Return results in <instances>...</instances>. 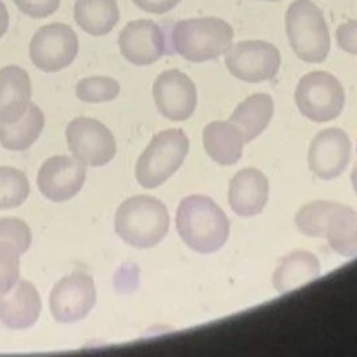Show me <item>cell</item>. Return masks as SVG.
I'll use <instances>...</instances> for the list:
<instances>
[{
    "label": "cell",
    "mask_w": 357,
    "mask_h": 357,
    "mask_svg": "<svg viewBox=\"0 0 357 357\" xmlns=\"http://www.w3.org/2000/svg\"><path fill=\"white\" fill-rule=\"evenodd\" d=\"M85 178V165L74 156L56 155L47 158L39 167L36 185L46 199L52 202H66L81 191Z\"/></svg>",
    "instance_id": "7c38bea8"
},
{
    "label": "cell",
    "mask_w": 357,
    "mask_h": 357,
    "mask_svg": "<svg viewBox=\"0 0 357 357\" xmlns=\"http://www.w3.org/2000/svg\"><path fill=\"white\" fill-rule=\"evenodd\" d=\"M78 49L75 31L67 24L52 22L33 33L29 42V59L38 70L57 73L75 60Z\"/></svg>",
    "instance_id": "9c48e42d"
},
{
    "label": "cell",
    "mask_w": 357,
    "mask_h": 357,
    "mask_svg": "<svg viewBox=\"0 0 357 357\" xmlns=\"http://www.w3.org/2000/svg\"><path fill=\"white\" fill-rule=\"evenodd\" d=\"M14 4L26 17L40 20L54 14L60 7V0H14Z\"/></svg>",
    "instance_id": "83f0119b"
},
{
    "label": "cell",
    "mask_w": 357,
    "mask_h": 357,
    "mask_svg": "<svg viewBox=\"0 0 357 357\" xmlns=\"http://www.w3.org/2000/svg\"><path fill=\"white\" fill-rule=\"evenodd\" d=\"M152 96L160 114L173 121L187 120L197 106L195 84L180 70L160 73L153 82Z\"/></svg>",
    "instance_id": "4fadbf2b"
},
{
    "label": "cell",
    "mask_w": 357,
    "mask_h": 357,
    "mask_svg": "<svg viewBox=\"0 0 357 357\" xmlns=\"http://www.w3.org/2000/svg\"><path fill=\"white\" fill-rule=\"evenodd\" d=\"M45 127V114L36 105H29L26 112L13 123H0V145L13 152L31 148Z\"/></svg>",
    "instance_id": "7402d4cb"
},
{
    "label": "cell",
    "mask_w": 357,
    "mask_h": 357,
    "mask_svg": "<svg viewBox=\"0 0 357 357\" xmlns=\"http://www.w3.org/2000/svg\"><path fill=\"white\" fill-rule=\"evenodd\" d=\"M273 100L268 93H254L234 109L230 121L240 130L244 142L255 139L271 123Z\"/></svg>",
    "instance_id": "44dd1931"
},
{
    "label": "cell",
    "mask_w": 357,
    "mask_h": 357,
    "mask_svg": "<svg viewBox=\"0 0 357 357\" xmlns=\"http://www.w3.org/2000/svg\"><path fill=\"white\" fill-rule=\"evenodd\" d=\"M351 183H353V188H354V191L357 194V163L354 165L353 172H351Z\"/></svg>",
    "instance_id": "1f68e13d"
},
{
    "label": "cell",
    "mask_w": 357,
    "mask_h": 357,
    "mask_svg": "<svg viewBox=\"0 0 357 357\" xmlns=\"http://www.w3.org/2000/svg\"><path fill=\"white\" fill-rule=\"evenodd\" d=\"M265 1H280V0H265Z\"/></svg>",
    "instance_id": "d6a6232c"
},
{
    "label": "cell",
    "mask_w": 357,
    "mask_h": 357,
    "mask_svg": "<svg viewBox=\"0 0 357 357\" xmlns=\"http://www.w3.org/2000/svg\"><path fill=\"white\" fill-rule=\"evenodd\" d=\"M120 93V84L106 75H92L79 79L75 85V96L84 103H106Z\"/></svg>",
    "instance_id": "d4e9b609"
},
{
    "label": "cell",
    "mask_w": 357,
    "mask_h": 357,
    "mask_svg": "<svg viewBox=\"0 0 357 357\" xmlns=\"http://www.w3.org/2000/svg\"><path fill=\"white\" fill-rule=\"evenodd\" d=\"M0 244H8L24 254L32 244L31 227L25 220L15 216L0 218Z\"/></svg>",
    "instance_id": "484cf974"
},
{
    "label": "cell",
    "mask_w": 357,
    "mask_h": 357,
    "mask_svg": "<svg viewBox=\"0 0 357 357\" xmlns=\"http://www.w3.org/2000/svg\"><path fill=\"white\" fill-rule=\"evenodd\" d=\"M10 25V15L6 4L0 0V38L7 32Z\"/></svg>",
    "instance_id": "4dcf8cb0"
},
{
    "label": "cell",
    "mask_w": 357,
    "mask_h": 357,
    "mask_svg": "<svg viewBox=\"0 0 357 357\" xmlns=\"http://www.w3.org/2000/svg\"><path fill=\"white\" fill-rule=\"evenodd\" d=\"M298 230L310 237L326 238L331 248L343 255H357V211L336 201H312L296 215Z\"/></svg>",
    "instance_id": "7a4b0ae2"
},
{
    "label": "cell",
    "mask_w": 357,
    "mask_h": 357,
    "mask_svg": "<svg viewBox=\"0 0 357 357\" xmlns=\"http://www.w3.org/2000/svg\"><path fill=\"white\" fill-rule=\"evenodd\" d=\"M120 10L116 0H75L74 21L92 36L107 35L119 22Z\"/></svg>",
    "instance_id": "603a6c76"
},
{
    "label": "cell",
    "mask_w": 357,
    "mask_h": 357,
    "mask_svg": "<svg viewBox=\"0 0 357 357\" xmlns=\"http://www.w3.org/2000/svg\"><path fill=\"white\" fill-rule=\"evenodd\" d=\"M321 273L318 258L310 251H294L278 265L272 283L279 293H289L312 280Z\"/></svg>",
    "instance_id": "ffe728a7"
},
{
    "label": "cell",
    "mask_w": 357,
    "mask_h": 357,
    "mask_svg": "<svg viewBox=\"0 0 357 357\" xmlns=\"http://www.w3.org/2000/svg\"><path fill=\"white\" fill-rule=\"evenodd\" d=\"M170 216L166 205L152 195H134L114 213L117 236L134 248H151L167 234Z\"/></svg>",
    "instance_id": "3957f363"
},
{
    "label": "cell",
    "mask_w": 357,
    "mask_h": 357,
    "mask_svg": "<svg viewBox=\"0 0 357 357\" xmlns=\"http://www.w3.org/2000/svg\"><path fill=\"white\" fill-rule=\"evenodd\" d=\"M66 141L71 156L86 167L107 165L116 155L113 132L93 117H75L66 128Z\"/></svg>",
    "instance_id": "ba28073f"
},
{
    "label": "cell",
    "mask_w": 357,
    "mask_h": 357,
    "mask_svg": "<svg viewBox=\"0 0 357 357\" xmlns=\"http://www.w3.org/2000/svg\"><path fill=\"white\" fill-rule=\"evenodd\" d=\"M42 311V300L36 287L20 279L11 290L0 294V322L8 329H26L36 324Z\"/></svg>",
    "instance_id": "2e32d148"
},
{
    "label": "cell",
    "mask_w": 357,
    "mask_h": 357,
    "mask_svg": "<svg viewBox=\"0 0 357 357\" xmlns=\"http://www.w3.org/2000/svg\"><path fill=\"white\" fill-rule=\"evenodd\" d=\"M176 227L181 240L191 250L211 254L225 245L230 223L223 209L206 195H188L181 199Z\"/></svg>",
    "instance_id": "6da1fadb"
},
{
    "label": "cell",
    "mask_w": 357,
    "mask_h": 357,
    "mask_svg": "<svg viewBox=\"0 0 357 357\" xmlns=\"http://www.w3.org/2000/svg\"><path fill=\"white\" fill-rule=\"evenodd\" d=\"M269 183L266 176L255 169L247 167L234 174L229 184V205L240 216H255L261 213L268 202Z\"/></svg>",
    "instance_id": "e0dca14e"
},
{
    "label": "cell",
    "mask_w": 357,
    "mask_h": 357,
    "mask_svg": "<svg viewBox=\"0 0 357 357\" xmlns=\"http://www.w3.org/2000/svg\"><path fill=\"white\" fill-rule=\"evenodd\" d=\"M96 303L95 282L91 275L75 271L63 276L52 289L49 310L54 321L73 324L84 319Z\"/></svg>",
    "instance_id": "8fae6325"
},
{
    "label": "cell",
    "mask_w": 357,
    "mask_h": 357,
    "mask_svg": "<svg viewBox=\"0 0 357 357\" xmlns=\"http://www.w3.org/2000/svg\"><path fill=\"white\" fill-rule=\"evenodd\" d=\"M337 46L351 54L357 56V21H347L340 24L336 29Z\"/></svg>",
    "instance_id": "f1b7e54d"
},
{
    "label": "cell",
    "mask_w": 357,
    "mask_h": 357,
    "mask_svg": "<svg viewBox=\"0 0 357 357\" xmlns=\"http://www.w3.org/2000/svg\"><path fill=\"white\" fill-rule=\"evenodd\" d=\"M294 100L303 116L317 123H325L340 114L344 105V89L333 74L311 71L298 81Z\"/></svg>",
    "instance_id": "52a82bcc"
},
{
    "label": "cell",
    "mask_w": 357,
    "mask_h": 357,
    "mask_svg": "<svg viewBox=\"0 0 357 357\" xmlns=\"http://www.w3.org/2000/svg\"><path fill=\"white\" fill-rule=\"evenodd\" d=\"M286 35L296 56L322 63L331 50V35L322 10L311 0H293L286 11Z\"/></svg>",
    "instance_id": "5b68a950"
},
{
    "label": "cell",
    "mask_w": 357,
    "mask_h": 357,
    "mask_svg": "<svg viewBox=\"0 0 357 357\" xmlns=\"http://www.w3.org/2000/svg\"><path fill=\"white\" fill-rule=\"evenodd\" d=\"M351 156V144L340 128H326L318 132L308 149V166L322 180H332L342 174Z\"/></svg>",
    "instance_id": "9a60e30c"
},
{
    "label": "cell",
    "mask_w": 357,
    "mask_h": 357,
    "mask_svg": "<svg viewBox=\"0 0 357 357\" xmlns=\"http://www.w3.org/2000/svg\"><path fill=\"white\" fill-rule=\"evenodd\" d=\"M20 255L14 247L0 244V294L11 290L20 280Z\"/></svg>",
    "instance_id": "4316f807"
},
{
    "label": "cell",
    "mask_w": 357,
    "mask_h": 357,
    "mask_svg": "<svg viewBox=\"0 0 357 357\" xmlns=\"http://www.w3.org/2000/svg\"><path fill=\"white\" fill-rule=\"evenodd\" d=\"M233 28L218 17H195L176 22L170 40L176 53L192 63L213 60L231 46Z\"/></svg>",
    "instance_id": "277c9868"
},
{
    "label": "cell",
    "mask_w": 357,
    "mask_h": 357,
    "mask_svg": "<svg viewBox=\"0 0 357 357\" xmlns=\"http://www.w3.org/2000/svg\"><path fill=\"white\" fill-rule=\"evenodd\" d=\"M202 144L208 156L219 165H234L243 155L244 138L229 121H212L204 127Z\"/></svg>",
    "instance_id": "d6986e66"
},
{
    "label": "cell",
    "mask_w": 357,
    "mask_h": 357,
    "mask_svg": "<svg viewBox=\"0 0 357 357\" xmlns=\"http://www.w3.org/2000/svg\"><path fill=\"white\" fill-rule=\"evenodd\" d=\"M32 84L29 74L20 66L0 68V123L18 120L29 107Z\"/></svg>",
    "instance_id": "ac0fdd59"
},
{
    "label": "cell",
    "mask_w": 357,
    "mask_h": 357,
    "mask_svg": "<svg viewBox=\"0 0 357 357\" xmlns=\"http://www.w3.org/2000/svg\"><path fill=\"white\" fill-rule=\"evenodd\" d=\"M119 49L123 57L135 66H149L166 53V36L152 20H134L119 33Z\"/></svg>",
    "instance_id": "5bb4252c"
},
{
    "label": "cell",
    "mask_w": 357,
    "mask_h": 357,
    "mask_svg": "<svg viewBox=\"0 0 357 357\" xmlns=\"http://www.w3.org/2000/svg\"><path fill=\"white\" fill-rule=\"evenodd\" d=\"M225 64L229 73L241 81H271L279 71L280 52L265 40H241L226 50Z\"/></svg>",
    "instance_id": "30bf717a"
},
{
    "label": "cell",
    "mask_w": 357,
    "mask_h": 357,
    "mask_svg": "<svg viewBox=\"0 0 357 357\" xmlns=\"http://www.w3.org/2000/svg\"><path fill=\"white\" fill-rule=\"evenodd\" d=\"M29 195L26 174L11 166H0V209L21 206Z\"/></svg>",
    "instance_id": "cb8c5ba5"
},
{
    "label": "cell",
    "mask_w": 357,
    "mask_h": 357,
    "mask_svg": "<svg viewBox=\"0 0 357 357\" xmlns=\"http://www.w3.org/2000/svg\"><path fill=\"white\" fill-rule=\"evenodd\" d=\"M190 149V141L180 128L158 132L149 141L135 163V178L144 188H156L181 166Z\"/></svg>",
    "instance_id": "8992f818"
},
{
    "label": "cell",
    "mask_w": 357,
    "mask_h": 357,
    "mask_svg": "<svg viewBox=\"0 0 357 357\" xmlns=\"http://www.w3.org/2000/svg\"><path fill=\"white\" fill-rule=\"evenodd\" d=\"M131 1L145 13L162 15L173 10L181 0H131Z\"/></svg>",
    "instance_id": "f546056e"
}]
</instances>
